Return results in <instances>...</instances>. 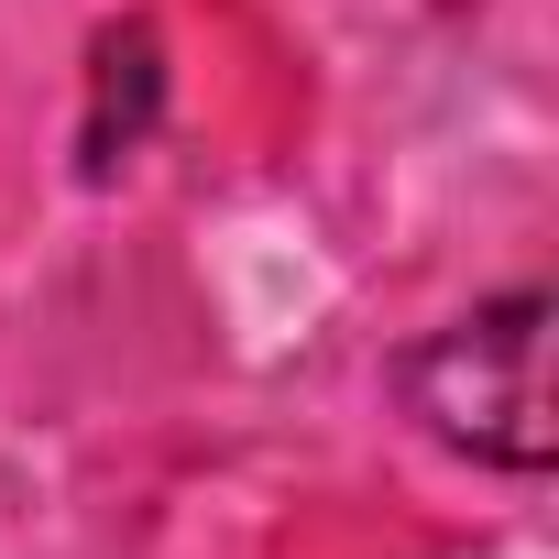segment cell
Segmentation results:
<instances>
[{
  "mask_svg": "<svg viewBox=\"0 0 559 559\" xmlns=\"http://www.w3.org/2000/svg\"><path fill=\"white\" fill-rule=\"evenodd\" d=\"M406 395L439 439L504 461V472H548L559 461V395H548V297H493L461 330H439L406 362Z\"/></svg>",
  "mask_w": 559,
  "mask_h": 559,
  "instance_id": "1",
  "label": "cell"
},
{
  "mask_svg": "<svg viewBox=\"0 0 559 559\" xmlns=\"http://www.w3.org/2000/svg\"><path fill=\"white\" fill-rule=\"evenodd\" d=\"M154 99H165V45H154L143 23L99 34V78H88V176H110V165L143 143Z\"/></svg>",
  "mask_w": 559,
  "mask_h": 559,
  "instance_id": "2",
  "label": "cell"
}]
</instances>
